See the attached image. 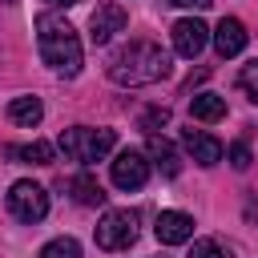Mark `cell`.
<instances>
[{"mask_svg": "<svg viewBox=\"0 0 258 258\" xmlns=\"http://www.w3.org/2000/svg\"><path fill=\"white\" fill-rule=\"evenodd\" d=\"M238 85L250 93V101L258 105V60H250V64H242V73H238Z\"/></svg>", "mask_w": 258, "mask_h": 258, "instance_id": "cell-19", "label": "cell"}, {"mask_svg": "<svg viewBox=\"0 0 258 258\" xmlns=\"http://www.w3.org/2000/svg\"><path fill=\"white\" fill-rule=\"evenodd\" d=\"M4 113H8V121H12V125H24V129H32V125H40V117H44V105H40V97H12Z\"/></svg>", "mask_w": 258, "mask_h": 258, "instance_id": "cell-13", "label": "cell"}, {"mask_svg": "<svg viewBox=\"0 0 258 258\" xmlns=\"http://www.w3.org/2000/svg\"><path fill=\"white\" fill-rule=\"evenodd\" d=\"M109 177H113L117 189H141L149 181V157L137 153V149H121L109 165Z\"/></svg>", "mask_w": 258, "mask_h": 258, "instance_id": "cell-7", "label": "cell"}, {"mask_svg": "<svg viewBox=\"0 0 258 258\" xmlns=\"http://www.w3.org/2000/svg\"><path fill=\"white\" fill-rule=\"evenodd\" d=\"M145 157H149L165 177H177V173H181V157H177V149H173L161 133H149V141H145Z\"/></svg>", "mask_w": 258, "mask_h": 258, "instance_id": "cell-12", "label": "cell"}, {"mask_svg": "<svg viewBox=\"0 0 258 258\" xmlns=\"http://www.w3.org/2000/svg\"><path fill=\"white\" fill-rule=\"evenodd\" d=\"M52 145L48 141H32V145H8V157L16 161H28V165H52Z\"/></svg>", "mask_w": 258, "mask_h": 258, "instance_id": "cell-16", "label": "cell"}, {"mask_svg": "<svg viewBox=\"0 0 258 258\" xmlns=\"http://www.w3.org/2000/svg\"><path fill=\"white\" fill-rule=\"evenodd\" d=\"M137 242V214L133 210H109L97 222V246L101 250H129Z\"/></svg>", "mask_w": 258, "mask_h": 258, "instance_id": "cell-5", "label": "cell"}, {"mask_svg": "<svg viewBox=\"0 0 258 258\" xmlns=\"http://www.w3.org/2000/svg\"><path fill=\"white\" fill-rule=\"evenodd\" d=\"M69 194H73L77 206H101V202H105V189L97 185L93 173H77V177L69 181Z\"/></svg>", "mask_w": 258, "mask_h": 258, "instance_id": "cell-15", "label": "cell"}, {"mask_svg": "<svg viewBox=\"0 0 258 258\" xmlns=\"http://www.w3.org/2000/svg\"><path fill=\"white\" fill-rule=\"evenodd\" d=\"M36 48H40V60L56 77H77L81 73V36L64 16H56V12L36 16Z\"/></svg>", "mask_w": 258, "mask_h": 258, "instance_id": "cell-2", "label": "cell"}, {"mask_svg": "<svg viewBox=\"0 0 258 258\" xmlns=\"http://www.w3.org/2000/svg\"><path fill=\"white\" fill-rule=\"evenodd\" d=\"M125 24H129V12H125L117 0H97V8H93V16H89V40H93V44H109Z\"/></svg>", "mask_w": 258, "mask_h": 258, "instance_id": "cell-6", "label": "cell"}, {"mask_svg": "<svg viewBox=\"0 0 258 258\" xmlns=\"http://www.w3.org/2000/svg\"><path fill=\"white\" fill-rule=\"evenodd\" d=\"M117 145V133L113 129H89V125H73L60 133V149L69 161H81V165H93L101 161L109 149Z\"/></svg>", "mask_w": 258, "mask_h": 258, "instance_id": "cell-3", "label": "cell"}, {"mask_svg": "<svg viewBox=\"0 0 258 258\" xmlns=\"http://www.w3.org/2000/svg\"><path fill=\"white\" fill-rule=\"evenodd\" d=\"M8 4H12V0H8Z\"/></svg>", "mask_w": 258, "mask_h": 258, "instance_id": "cell-24", "label": "cell"}, {"mask_svg": "<svg viewBox=\"0 0 258 258\" xmlns=\"http://www.w3.org/2000/svg\"><path fill=\"white\" fill-rule=\"evenodd\" d=\"M153 234H157V242H161V246H181V242H189V238H194V218H189V214H181V210H161V214H157Z\"/></svg>", "mask_w": 258, "mask_h": 258, "instance_id": "cell-9", "label": "cell"}, {"mask_svg": "<svg viewBox=\"0 0 258 258\" xmlns=\"http://www.w3.org/2000/svg\"><path fill=\"white\" fill-rule=\"evenodd\" d=\"M48 4H56V8H69V4H77V0H48Z\"/></svg>", "mask_w": 258, "mask_h": 258, "instance_id": "cell-23", "label": "cell"}, {"mask_svg": "<svg viewBox=\"0 0 258 258\" xmlns=\"http://www.w3.org/2000/svg\"><path fill=\"white\" fill-rule=\"evenodd\" d=\"M206 44H210V28H206L202 20L185 16V20H177V24H173V48H177V56L194 60Z\"/></svg>", "mask_w": 258, "mask_h": 258, "instance_id": "cell-8", "label": "cell"}, {"mask_svg": "<svg viewBox=\"0 0 258 258\" xmlns=\"http://www.w3.org/2000/svg\"><path fill=\"white\" fill-rule=\"evenodd\" d=\"M40 258H81V242L77 238H52L40 246Z\"/></svg>", "mask_w": 258, "mask_h": 258, "instance_id": "cell-17", "label": "cell"}, {"mask_svg": "<svg viewBox=\"0 0 258 258\" xmlns=\"http://www.w3.org/2000/svg\"><path fill=\"white\" fill-rule=\"evenodd\" d=\"M246 40H250V32H246V24H242L238 16H222V20H218V28H214V48H218V56H238V52L246 48Z\"/></svg>", "mask_w": 258, "mask_h": 258, "instance_id": "cell-11", "label": "cell"}, {"mask_svg": "<svg viewBox=\"0 0 258 258\" xmlns=\"http://www.w3.org/2000/svg\"><path fill=\"white\" fill-rule=\"evenodd\" d=\"M8 214H12L16 222H24V226H36V222L48 214V194H44V185H36V181H16V185L8 189Z\"/></svg>", "mask_w": 258, "mask_h": 258, "instance_id": "cell-4", "label": "cell"}, {"mask_svg": "<svg viewBox=\"0 0 258 258\" xmlns=\"http://www.w3.org/2000/svg\"><path fill=\"white\" fill-rule=\"evenodd\" d=\"M189 258H230V250L218 242V238H198L189 246Z\"/></svg>", "mask_w": 258, "mask_h": 258, "instance_id": "cell-18", "label": "cell"}, {"mask_svg": "<svg viewBox=\"0 0 258 258\" xmlns=\"http://www.w3.org/2000/svg\"><path fill=\"white\" fill-rule=\"evenodd\" d=\"M181 145H185V153H189L198 165H218L222 153H226V145H222L218 137H210L206 129H185V133H181Z\"/></svg>", "mask_w": 258, "mask_h": 258, "instance_id": "cell-10", "label": "cell"}, {"mask_svg": "<svg viewBox=\"0 0 258 258\" xmlns=\"http://www.w3.org/2000/svg\"><path fill=\"white\" fill-rule=\"evenodd\" d=\"M161 125H169V109H165V105H161V109H145V113H141V129L157 133Z\"/></svg>", "mask_w": 258, "mask_h": 258, "instance_id": "cell-20", "label": "cell"}, {"mask_svg": "<svg viewBox=\"0 0 258 258\" xmlns=\"http://www.w3.org/2000/svg\"><path fill=\"white\" fill-rule=\"evenodd\" d=\"M189 117L194 121H222L226 117V97H218V93H194L189 97Z\"/></svg>", "mask_w": 258, "mask_h": 258, "instance_id": "cell-14", "label": "cell"}, {"mask_svg": "<svg viewBox=\"0 0 258 258\" xmlns=\"http://www.w3.org/2000/svg\"><path fill=\"white\" fill-rule=\"evenodd\" d=\"M169 4H177V8H210L214 0H169Z\"/></svg>", "mask_w": 258, "mask_h": 258, "instance_id": "cell-22", "label": "cell"}, {"mask_svg": "<svg viewBox=\"0 0 258 258\" xmlns=\"http://www.w3.org/2000/svg\"><path fill=\"white\" fill-rule=\"evenodd\" d=\"M226 157H230V165H234V169H250V161H254V157H250V145H246V141H234V145L226 149Z\"/></svg>", "mask_w": 258, "mask_h": 258, "instance_id": "cell-21", "label": "cell"}, {"mask_svg": "<svg viewBox=\"0 0 258 258\" xmlns=\"http://www.w3.org/2000/svg\"><path fill=\"white\" fill-rule=\"evenodd\" d=\"M161 77H169V52L153 40H133V44L117 48L113 60H109V81L121 85V89L157 85Z\"/></svg>", "mask_w": 258, "mask_h": 258, "instance_id": "cell-1", "label": "cell"}]
</instances>
